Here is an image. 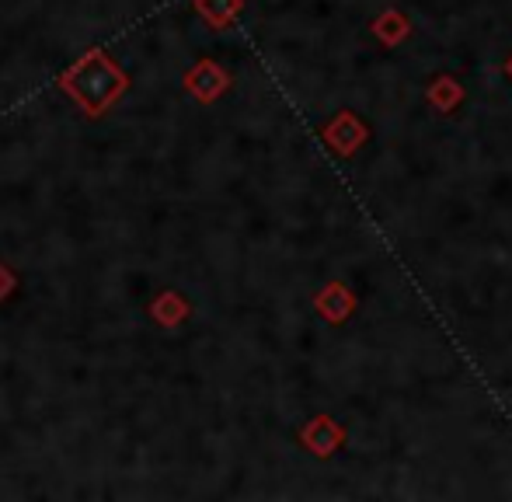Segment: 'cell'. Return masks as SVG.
I'll return each mask as SVG.
<instances>
[{
    "label": "cell",
    "instance_id": "6da1fadb",
    "mask_svg": "<svg viewBox=\"0 0 512 502\" xmlns=\"http://www.w3.org/2000/svg\"><path fill=\"white\" fill-rule=\"evenodd\" d=\"M60 88L67 91L91 119H98L108 105L119 102V98L126 95L129 77L108 60L102 49H95V53L81 56V60L60 77Z\"/></svg>",
    "mask_w": 512,
    "mask_h": 502
}]
</instances>
